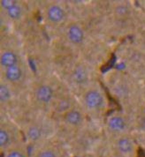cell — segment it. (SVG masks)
<instances>
[{"label":"cell","mask_w":145,"mask_h":157,"mask_svg":"<svg viewBox=\"0 0 145 157\" xmlns=\"http://www.w3.org/2000/svg\"><path fill=\"white\" fill-rule=\"evenodd\" d=\"M6 12H7L8 16L13 20H18L22 17V8L17 4L14 5V6H12L10 9H8Z\"/></svg>","instance_id":"obj_12"},{"label":"cell","mask_w":145,"mask_h":157,"mask_svg":"<svg viewBox=\"0 0 145 157\" xmlns=\"http://www.w3.org/2000/svg\"><path fill=\"white\" fill-rule=\"evenodd\" d=\"M65 12L59 6L53 5L48 8L47 17L49 21L53 23H59L65 19Z\"/></svg>","instance_id":"obj_4"},{"label":"cell","mask_w":145,"mask_h":157,"mask_svg":"<svg viewBox=\"0 0 145 157\" xmlns=\"http://www.w3.org/2000/svg\"><path fill=\"white\" fill-rule=\"evenodd\" d=\"M116 12L118 14L125 15L127 13V12H128V8L127 7V6H120L119 7H117Z\"/></svg>","instance_id":"obj_18"},{"label":"cell","mask_w":145,"mask_h":157,"mask_svg":"<svg viewBox=\"0 0 145 157\" xmlns=\"http://www.w3.org/2000/svg\"><path fill=\"white\" fill-rule=\"evenodd\" d=\"M67 37L71 43L80 44L84 41V32L80 26L73 24L67 29Z\"/></svg>","instance_id":"obj_2"},{"label":"cell","mask_w":145,"mask_h":157,"mask_svg":"<svg viewBox=\"0 0 145 157\" xmlns=\"http://www.w3.org/2000/svg\"><path fill=\"white\" fill-rule=\"evenodd\" d=\"M5 75H6V79H8L10 82H17L22 78V71L21 67L18 64H16V65L6 68Z\"/></svg>","instance_id":"obj_7"},{"label":"cell","mask_w":145,"mask_h":157,"mask_svg":"<svg viewBox=\"0 0 145 157\" xmlns=\"http://www.w3.org/2000/svg\"><path fill=\"white\" fill-rule=\"evenodd\" d=\"M72 78L74 79V81L79 85L86 83L88 81V78L86 69L80 65L76 66V68L74 69L73 73H72Z\"/></svg>","instance_id":"obj_10"},{"label":"cell","mask_w":145,"mask_h":157,"mask_svg":"<svg viewBox=\"0 0 145 157\" xmlns=\"http://www.w3.org/2000/svg\"><path fill=\"white\" fill-rule=\"evenodd\" d=\"M11 97L10 90L6 85H1L0 86V100L3 102L7 101Z\"/></svg>","instance_id":"obj_14"},{"label":"cell","mask_w":145,"mask_h":157,"mask_svg":"<svg viewBox=\"0 0 145 157\" xmlns=\"http://www.w3.org/2000/svg\"><path fill=\"white\" fill-rule=\"evenodd\" d=\"M127 124L123 117L119 116H113L108 120V127L115 132H120L126 129Z\"/></svg>","instance_id":"obj_6"},{"label":"cell","mask_w":145,"mask_h":157,"mask_svg":"<svg viewBox=\"0 0 145 157\" xmlns=\"http://www.w3.org/2000/svg\"><path fill=\"white\" fill-rule=\"evenodd\" d=\"M14 5H16V2L14 1V0H2L1 1V6H3V8H5L6 11L12 6H14Z\"/></svg>","instance_id":"obj_17"},{"label":"cell","mask_w":145,"mask_h":157,"mask_svg":"<svg viewBox=\"0 0 145 157\" xmlns=\"http://www.w3.org/2000/svg\"><path fill=\"white\" fill-rule=\"evenodd\" d=\"M144 48H145V42H144Z\"/></svg>","instance_id":"obj_21"},{"label":"cell","mask_w":145,"mask_h":157,"mask_svg":"<svg viewBox=\"0 0 145 157\" xmlns=\"http://www.w3.org/2000/svg\"><path fill=\"white\" fill-rule=\"evenodd\" d=\"M116 147L120 154L123 155H131L134 151V143L130 138L122 137L119 139V140L117 141Z\"/></svg>","instance_id":"obj_3"},{"label":"cell","mask_w":145,"mask_h":157,"mask_svg":"<svg viewBox=\"0 0 145 157\" xmlns=\"http://www.w3.org/2000/svg\"><path fill=\"white\" fill-rule=\"evenodd\" d=\"M141 125H142V128L145 131V117L144 118H143V120H142V123H141Z\"/></svg>","instance_id":"obj_20"},{"label":"cell","mask_w":145,"mask_h":157,"mask_svg":"<svg viewBox=\"0 0 145 157\" xmlns=\"http://www.w3.org/2000/svg\"><path fill=\"white\" fill-rule=\"evenodd\" d=\"M27 136L31 141H37L39 140L42 136H43V131L42 129L36 125H32L30 126L28 131H27Z\"/></svg>","instance_id":"obj_11"},{"label":"cell","mask_w":145,"mask_h":157,"mask_svg":"<svg viewBox=\"0 0 145 157\" xmlns=\"http://www.w3.org/2000/svg\"><path fill=\"white\" fill-rule=\"evenodd\" d=\"M65 122L72 126H77L82 122V115L76 109H71L65 115Z\"/></svg>","instance_id":"obj_8"},{"label":"cell","mask_w":145,"mask_h":157,"mask_svg":"<svg viewBox=\"0 0 145 157\" xmlns=\"http://www.w3.org/2000/svg\"><path fill=\"white\" fill-rule=\"evenodd\" d=\"M36 99L42 103H49L53 97V91L51 86L47 85L40 86L36 92Z\"/></svg>","instance_id":"obj_5"},{"label":"cell","mask_w":145,"mask_h":157,"mask_svg":"<svg viewBox=\"0 0 145 157\" xmlns=\"http://www.w3.org/2000/svg\"><path fill=\"white\" fill-rule=\"evenodd\" d=\"M85 104L90 109H96L102 107L104 103V98L100 92L96 90H90L86 93L84 96Z\"/></svg>","instance_id":"obj_1"},{"label":"cell","mask_w":145,"mask_h":157,"mask_svg":"<svg viewBox=\"0 0 145 157\" xmlns=\"http://www.w3.org/2000/svg\"><path fill=\"white\" fill-rule=\"evenodd\" d=\"M17 62H18V57L13 51L10 50L5 51L1 56V64L4 67H6V69L8 67L16 65Z\"/></svg>","instance_id":"obj_9"},{"label":"cell","mask_w":145,"mask_h":157,"mask_svg":"<svg viewBox=\"0 0 145 157\" xmlns=\"http://www.w3.org/2000/svg\"><path fill=\"white\" fill-rule=\"evenodd\" d=\"M38 157H58L56 153L51 149H45L40 152L38 155Z\"/></svg>","instance_id":"obj_15"},{"label":"cell","mask_w":145,"mask_h":157,"mask_svg":"<svg viewBox=\"0 0 145 157\" xmlns=\"http://www.w3.org/2000/svg\"><path fill=\"white\" fill-rule=\"evenodd\" d=\"M6 157H26V155L21 150L14 149L8 153Z\"/></svg>","instance_id":"obj_16"},{"label":"cell","mask_w":145,"mask_h":157,"mask_svg":"<svg viewBox=\"0 0 145 157\" xmlns=\"http://www.w3.org/2000/svg\"><path fill=\"white\" fill-rule=\"evenodd\" d=\"M68 107H69V103L66 101H62L58 104V109L59 110H65Z\"/></svg>","instance_id":"obj_19"},{"label":"cell","mask_w":145,"mask_h":157,"mask_svg":"<svg viewBox=\"0 0 145 157\" xmlns=\"http://www.w3.org/2000/svg\"><path fill=\"white\" fill-rule=\"evenodd\" d=\"M11 143V136L6 129L0 130V146L1 147H6Z\"/></svg>","instance_id":"obj_13"}]
</instances>
